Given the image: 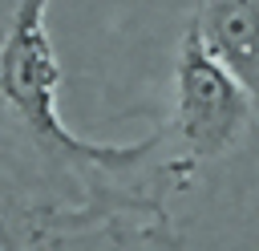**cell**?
Segmentation results:
<instances>
[{
	"label": "cell",
	"mask_w": 259,
	"mask_h": 251,
	"mask_svg": "<svg viewBox=\"0 0 259 251\" xmlns=\"http://www.w3.org/2000/svg\"><path fill=\"white\" fill-rule=\"evenodd\" d=\"M49 4L53 0H12L0 40V97H4V121L8 138H20L40 162L61 166L65 174H89V178H117V174H142L154 158H162L166 134H150L134 146L113 142H89L73 134L61 113V57L53 49L49 32Z\"/></svg>",
	"instance_id": "6da1fadb"
},
{
	"label": "cell",
	"mask_w": 259,
	"mask_h": 251,
	"mask_svg": "<svg viewBox=\"0 0 259 251\" xmlns=\"http://www.w3.org/2000/svg\"><path fill=\"white\" fill-rule=\"evenodd\" d=\"M259 138V93L186 20L174 49V113L166 146L186 170L219 166Z\"/></svg>",
	"instance_id": "7a4b0ae2"
},
{
	"label": "cell",
	"mask_w": 259,
	"mask_h": 251,
	"mask_svg": "<svg viewBox=\"0 0 259 251\" xmlns=\"http://www.w3.org/2000/svg\"><path fill=\"white\" fill-rule=\"evenodd\" d=\"M190 20L206 45L259 93V0H194Z\"/></svg>",
	"instance_id": "3957f363"
}]
</instances>
